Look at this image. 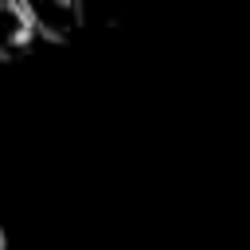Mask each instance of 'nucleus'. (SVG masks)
Returning a JSON list of instances; mask_svg holds the SVG:
<instances>
[{
  "mask_svg": "<svg viewBox=\"0 0 250 250\" xmlns=\"http://www.w3.org/2000/svg\"><path fill=\"white\" fill-rule=\"evenodd\" d=\"M39 39L47 43H74V35L86 27V4L82 0H43L35 4Z\"/></svg>",
  "mask_w": 250,
  "mask_h": 250,
  "instance_id": "obj_2",
  "label": "nucleus"
},
{
  "mask_svg": "<svg viewBox=\"0 0 250 250\" xmlns=\"http://www.w3.org/2000/svg\"><path fill=\"white\" fill-rule=\"evenodd\" d=\"M0 250H8V230L0 227Z\"/></svg>",
  "mask_w": 250,
  "mask_h": 250,
  "instance_id": "obj_3",
  "label": "nucleus"
},
{
  "mask_svg": "<svg viewBox=\"0 0 250 250\" xmlns=\"http://www.w3.org/2000/svg\"><path fill=\"white\" fill-rule=\"evenodd\" d=\"M39 43L35 4L27 0H0V62L23 59Z\"/></svg>",
  "mask_w": 250,
  "mask_h": 250,
  "instance_id": "obj_1",
  "label": "nucleus"
}]
</instances>
